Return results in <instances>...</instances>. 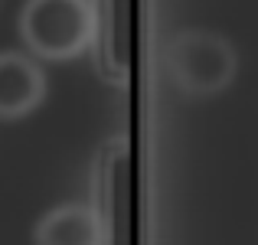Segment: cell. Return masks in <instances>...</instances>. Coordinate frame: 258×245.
I'll list each match as a JSON object with an SVG mask.
<instances>
[{
	"instance_id": "1",
	"label": "cell",
	"mask_w": 258,
	"mask_h": 245,
	"mask_svg": "<svg viewBox=\"0 0 258 245\" xmlns=\"http://www.w3.org/2000/svg\"><path fill=\"white\" fill-rule=\"evenodd\" d=\"M17 33L33 59L69 63L92 46L98 13L92 0H26L17 17Z\"/></svg>"
},
{
	"instance_id": "2",
	"label": "cell",
	"mask_w": 258,
	"mask_h": 245,
	"mask_svg": "<svg viewBox=\"0 0 258 245\" xmlns=\"http://www.w3.org/2000/svg\"><path fill=\"white\" fill-rule=\"evenodd\" d=\"M167 76L189 98H213L239 76V52L222 33L183 30L164 49Z\"/></svg>"
},
{
	"instance_id": "3",
	"label": "cell",
	"mask_w": 258,
	"mask_h": 245,
	"mask_svg": "<svg viewBox=\"0 0 258 245\" xmlns=\"http://www.w3.org/2000/svg\"><path fill=\"white\" fill-rule=\"evenodd\" d=\"M46 72L30 52H0V121H17L33 114L46 98Z\"/></svg>"
},
{
	"instance_id": "4",
	"label": "cell",
	"mask_w": 258,
	"mask_h": 245,
	"mask_svg": "<svg viewBox=\"0 0 258 245\" xmlns=\"http://www.w3.org/2000/svg\"><path fill=\"white\" fill-rule=\"evenodd\" d=\"M36 245H105L101 216L85 203H62L52 206L33 232Z\"/></svg>"
}]
</instances>
